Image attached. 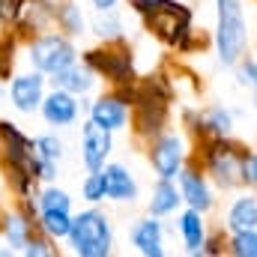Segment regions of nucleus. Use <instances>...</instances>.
Masks as SVG:
<instances>
[{"mask_svg":"<svg viewBox=\"0 0 257 257\" xmlns=\"http://www.w3.org/2000/svg\"><path fill=\"white\" fill-rule=\"evenodd\" d=\"M0 174L12 200H24L39 192L36 180V144L9 117H0Z\"/></svg>","mask_w":257,"mask_h":257,"instance_id":"obj_1","label":"nucleus"},{"mask_svg":"<svg viewBox=\"0 0 257 257\" xmlns=\"http://www.w3.org/2000/svg\"><path fill=\"white\" fill-rule=\"evenodd\" d=\"M138 18L144 21V30L150 36H156L165 48L177 54H194V51H203L206 45V36L197 33L194 9L183 0H156Z\"/></svg>","mask_w":257,"mask_h":257,"instance_id":"obj_2","label":"nucleus"},{"mask_svg":"<svg viewBox=\"0 0 257 257\" xmlns=\"http://www.w3.org/2000/svg\"><path fill=\"white\" fill-rule=\"evenodd\" d=\"M245 144L233 138H197L192 141V159L203 168L218 192H239L242 189V156Z\"/></svg>","mask_w":257,"mask_h":257,"instance_id":"obj_3","label":"nucleus"},{"mask_svg":"<svg viewBox=\"0 0 257 257\" xmlns=\"http://www.w3.org/2000/svg\"><path fill=\"white\" fill-rule=\"evenodd\" d=\"M212 3H215V27H212L215 60L233 69L251 51V24L245 0H212Z\"/></svg>","mask_w":257,"mask_h":257,"instance_id":"obj_4","label":"nucleus"},{"mask_svg":"<svg viewBox=\"0 0 257 257\" xmlns=\"http://www.w3.org/2000/svg\"><path fill=\"white\" fill-rule=\"evenodd\" d=\"M69 254L75 257H111L114 254V221L99 203H87L72 215V230L66 236Z\"/></svg>","mask_w":257,"mask_h":257,"instance_id":"obj_5","label":"nucleus"},{"mask_svg":"<svg viewBox=\"0 0 257 257\" xmlns=\"http://www.w3.org/2000/svg\"><path fill=\"white\" fill-rule=\"evenodd\" d=\"M81 57L78 45L72 36H66L63 30L51 27V30H42L36 36H30L24 42V63L42 75H57L63 72L66 66H72L75 60Z\"/></svg>","mask_w":257,"mask_h":257,"instance_id":"obj_6","label":"nucleus"},{"mask_svg":"<svg viewBox=\"0 0 257 257\" xmlns=\"http://www.w3.org/2000/svg\"><path fill=\"white\" fill-rule=\"evenodd\" d=\"M81 60L90 66L99 81L105 87H123L128 81L138 78V69H135V51L126 39H117V42H99L87 51H81Z\"/></svg>","mask_w":257,"mask_h":257,"instance_id":"obj_7","label":"nucleus"},{"mask_svg":"<svg viewBox=\"0 0 257 257\" xmlns=\"http://www.w3.org/2000/svg\"><path fill=\"white\" fill-rule=\"evenodd\" d=\"M144 150H147V162H150L153 177L177 180L180 171L186 168L189 156H192V138H189L183 128L168 126L165 132H159L153 141H147Z\"/></svg>","mask_w":257,"mask_h":257,"instance_id":"obj_8","label":"nucleus"},{"mask_svg":"<svg viewBox=\"0 0 257 257\" xmlns=\"http://www.w3.org/2000/svg\"><path fill=\"white\" fill-rule=\"evenodd\" d=\"M48 87H51L48 75L27 66L24 72H12V78L6 81V102L15 114L33 117V114H39V105H42Z\"/></svg>","mask_w":257,"mask_h":257,"instance_id":"obj_9","label":"nucleus"},{"mask_svg":"<svg viewBox=\"0 0 257 257\" xmlns=\"http://www.w3.org/2000/svg\"><path fill=\"white\" fill-rule=\"evenodd\" d=\"M87 117L96 126L120 135V132H128V126H132V102H128L117 87H105L102 93H93L90 96Z\"/></svg>","mask_w":257,"mask_h":257,"instance_id":"obj_10","label":"nucleus"},{"mask_svg":"<svg viewBox=\"0 0 257 257\" xmlns=\"http://www.w3.org/2000/svg\"><path fill=\"white\" fill-rule=\"evenodd\" d=\"M87 102L90 99H81L69 90H60V87H48L42 105H39V117L42 123L54 132H63V128H72L81 123V117L87 114Z\"/></svg>","mask_w":257,"mask_h":257,"instance_id":"obj_11","label":"nucleus"},{"mask_svg":"<svg viewBox=\"0 0 257 257\" xmlns=\"http://www.w3.org/2000/svg\"><path fill=\"white\" fill-rule=\"evenodd\" d=\"M177 186H180V194H183V206H192V209L203 212V215H209L218 206V197H215L218 189L212 186V180L203 174V168L194 162L192 156H189L186 168L180 171Z\"/></svg>","mask_w":257,"mask_h":257,"instance_id":"obj_12","label":"nucleus"},{"mask_svg":"<svg viewBox=\"0 0 257 257\" xmlns=\"http://www.w3.org/2000/svg\"><path fill=\"white\" fill-rule=\"evenodd\" d=\"M114 132L96 126L90 117H84L81 123V135H78V156H81V165L84 171H99L111 162L114 156Z\"/></svg>","mask_w":257,"mask_h":257,"instance_id":"obj_13","label":"nucleus"},{"mask_svg":"<svg viewBox=\"0 0 257 257\" xmlns=\"http://www.w3.org/2000/svg\"><path fill=\"white\" fill-rule=\"evenodd\" d=\"M168 218L159 215H141L128 224V245L141 257H165L168 254Z\"/></svg>","mask_w":257,"mask_h":257,"instance_id":"obj_14","label":"nucleus"},{"mask_svg":"<svg viewBox=\"0 0 257 257\" xmlns=\"http://www.w3.org/2000/svg\"><path fill=\"white\" fill-rule=\"evenodd\" d=\"M174 233L180 236V245L183 251L192 257L203 254V242H206V233H209V221L203 212H197L192 206H183L177 215H174Z\"/></svg>","mask_w":257,"mask_h":257,"instance_id":"obj_15","label":"nucleus"},{"mask_svg":"<svg viewBox=\"0 0 257 257\" xmlns=\"http://www.w3.org/2000/svg\"><path fill=\"white\" fill-rule=\"evenodd\" d=\"M39 230L36 218L27 215L18 203H12L9 209H3V218H0V236L6 242V248L12 254H21V248L27 245V239Z\"/></svg>","mask_w":257,"mask_h":257,"instance_id":"obj_16","label":"nucleus"},{"mask_svg":"<svg viewBox=\"0 0 257 257\" xmlns=\"http://www.w3.org/2000/svg\"><path fill=\"white\" fill-rule=\"evenodd\" d=\"M105 180H108V200L111 203H138L141 197V183L135 177V171L128 168L126 162H108L105 168Z\"/></svg>","mask_w":257,"mask_h":257,"instance_id":"obj_17","label":"nucleus"},{"mask_svg":"<svg viewBox=\"0 0 257 257\" xmlns=\"http://www.w3.org/2000/svg\"><path fill=\"white\" fill-rule=\"evenodd\" d=\"M48 81H51V87L69 90V93H75V96H81V99H90V96H93V93H99V87H102L99 75L84 63L81 57H78L72 66H66L63 72L51 75Z\"/></svg>","mask_w":257,"mask_h":257,"instance_id":"obj_18","label":"nucleus"},{"mask_svg":"<svg viewBox=\"0 0 257 257\" xmlns=\"http://www.w3.org/2000/svg\"><path fill=\"white\" fill-rule=\"evenodd\" d=\"M221 227L227 233H236V230H251L257 227V192H239L230 197V203L224 206V215H221Z\"/></svg>","mask_w":257,"mask_h":257,"instance_id":"obj_19","label":"nucleus"},{"mask_svg":"<svg viewBox=\"0 0 257 257\" xmlns=\"http://www.w3.org/2000/svg\"><path fill=\"white\" fill-rule=\"evenodd\" d=\"M180 209H183V194H180L177 180L153 177L150 197H147V212L150 215H159V218H174Z\"/></svg>","mask_w":257,"mask_h":257,"instance_id":"obj_20","label":"nucleus"},{"mask_svg":"<svg viewBox=\"0 0 257 257\" xmlns=\"http://www.w3.org/2000/svg\"><path fill=\"white\" fill-rule=\"evenodd\" d=\"M236 111L227 105H203L200 108V138H233Z\"/></svg>","mask_w":257,"mask_h":257,"instance_id":"obj_21","label":"nucleus"},{"mask_svg":"<svg viewBox=\"0 0 257 257\" xmlns=\"http://www.w3.org/2000/svg\"><path fill=\"white\" fill-rule=\"evenodd\" d=\"M90 33L96 36V42H117V39H126L128 27H126V15L123 9H105V12H96L90 15Z\"/></svg>","mask_w":257,"mask_h":257,"instance_id":"obj_22","label":"nucleus"},{"mask_svg":"<svg viewBox=\"0 0 257 257\" xmlns=\"http://www.w3.org/2000/svg\"><path fill=\"white\" fill-rule=\"evenodd\" d=\"M54 27L63 30L72 39H81L84 33H90V18L75 0H57V6H54Z\"/></svg>","mask_w":257,"mask_h":257,"instance_id":"obj_23","label":"nucleus"},{"mask_svg":"<svg viewBox=\"0 0 257 257\" xmlns=\"http://www.w3.org/2000/svg\"><path fill=\"white\" fill-rule=\"evenodd\" d=\"M72 215H75V212H69V209H42L39 218H36V224H39V230L48 233L54 242H66V236H69V230H72Z\"/></svg>","mask_w":257,"mask_h":257,"instance_id":"obj_24","label":"nucleus"},{"mask_svg":"<svg viewBox=\"0 0 257 257\" xmlns=\"http://www.w3.org/2000/svg\"><path fill=\"white\" fill-rule=\"evenodd\" d=\"M33 144H36V156H39V159H45V162L60 165V162L66 159V141L54 132V128L39 132V135L33 138Z\"/></svg>","mask_w":257,"mask_h":257,"instance_id":"obj_25","label":"nucleus"},{"mask_svg":"<svg viewBox=\"0 0 257 257\" xmlns=\"http://www.w3.org/2000/svg\"><path fill=\"white\" fill-rule=\"evenodd\" d=\"M36 203H39V212L42 209H69V212H75L72 209V194L57 183H42L39 192H36Z\"/></svg>","mask_w":257,"mask_h":257,"instance_id":"obj_26","label":"nucleus"},{"mask_svg":"<svg viewBox=\"0 0 257 257\" xmlns=\"http://www.w3.org/2000/svg\"><path fill=\"white\" fill-rule=\"evenodd\" d=\"M81 200L84 203H105L108 200V180L105 171H87L81 180Z\"/></svg>","mask_w":257,"mask_h":257,"instance_id":"obj_27","label":"nucleus"},{"mask_svg":"<svg viewBox=\"0 0 257 257\" xmlns=\"http://www.w3.org/2000/svg\"><path fill=\"white\" fill-rule=\"evenodd\" d=\"M227 254L230 257H257V227L227 233Z\"/></svg>","mask_w":257,"mask_h":257,"instance_id":"obj_28","label":"nucleus"},{"mask_svg":"<svg viewBox=\"0 0 257 257\" xmlns=\"http://www.w3.org/2000/svg\"><path fill=\"white\" fill-rule=\"evenodd\" d=\"M57 251H60L57 242H54L48 233H42V230H36V233L27 239V245L21 248V254L24 257H54Z\"/></svg>","mask_w":257,"mask_h":257,"instance_id":"obj_29","label":"nucleus"},{"mask_svg":"<svg viewBox=\"0 0 257 257\" xmlns=\"http://www.w3.org/2000/svg\"><path fill=\"white\" fill-rule=\"evenodd\" d=\"M221 254H227V230L218 224V227H209L200 257H221Z\"/></svg>","mask_w":257,"mask_h":257,"instance_id":"obj_30","label":"nucleus"},{"mask_svg":"<svg viewBox=\"0 0 257 257\" xmlns=\"http://www.w3.org/2000/svg\"><path fill=\"white\" fill-rule=\"evenodd\" d=\"M242 189L257 192V147L254 150L248 147L242 156Z\"/></svg>","mask_w":257,"mask_h":257,"instance_id":"obj_31","label":"nucleus"},{"mask_svg":"<svg viewBox=\"0 0 257 257\" xmlns=\"http://www.w3.org/2000/svg\"><path fill=\"white\" fill-rule=\"evenodd\" d=\"M87 3H90V9H96V12H105V9H120L123 0H87Z\"/></svg>","mask_w":257,"mask_h":257,"instance_id":"obj_32","label":"nucleus"},{"mask_svg":"<svg viewBox=\"0 0 257 257\" xmlns=\"http://www.w3.org/2000/svg\"><path fill=\"white\" fill-rule=\"evenodd\" d=\"M153 3H156V0H126L128 12H135V15H144V12H147Z\"/></svg>","mask_w":257,"mask_h":257,"instance_id":"obj_33","label":"nucleus"},{"mask_svg":"<svg viewBox=\"0 0 257 257\" xmlns=\"http://www.w3.org/2000/svg\"><path fill=\"white\" fill-rule=\"evenodd\" d=\"M6 102V81H0V105Z\"/></svg>","mask_w":257,"mask_h":257,"instance_id":"obj_34","label":"nucleus"},{"mask_svg":"<svg viewBox=\"0 0 257 257\" xmlns=\"http://www.w3.org/2000/svg\"><path fill=\"white\" fill-rule=\"evenodd\" d=\"M251 105H254V111H257V84L251 87Z\"/></svg>","mask_w":257,"mask_h":257,"instance_id":"obj_35","label":"nucleus"},{"mask_svg":"<svg viewBox=\"0 0 257 257\" xmlns=\"http://www.w3.org/2000/svg\"><path fill=\"white\" fill-rule=\"evenodd\" d=\"M0 218H3V209H0Z\"/></svg>","mask_w":257,"mask_h":257,"instance_id":"obj_36","label":"nucleus"}]
</instances>
